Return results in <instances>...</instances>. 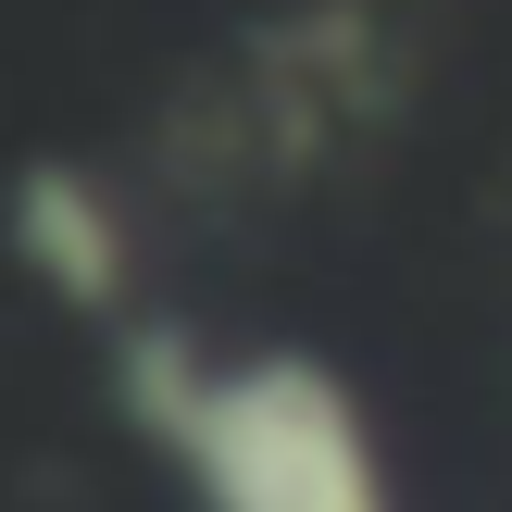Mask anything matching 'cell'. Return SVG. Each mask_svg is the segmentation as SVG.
<instances>
[{
    "label": "cell",
    "mask_w": 512,
    "mask_h": 512,
    "mask_svg": "<svg viewBox=\"0 0 512 512\" xmlns=\"http://www.w3.org/2000/svg\"><path fill=\"white\" fill-rule=\"evenodd\" d=\"M113 413L163 450L188 512H400L388 438L325 350H213L175 313L100 325Z\"/></svg>",
    "instance_id": "obj_1"
},
{
    "label": "cell",
    "mask_w": 512,
    "mask_h": 512,
    "mask_svg": "<svg viewBox=\"0 0 512 512\" xmlns=\"http://www.w3.org/2000/svg\"><path fill=\"white\" fill-rule=\"evenodd\" d=\"M0 238H13L25 288L75 325H125L150 300L138 288V200H125V175L75 163V150H50V163H25L0 188Z\"/></svg>",
    "instance_id": "obj_2"
}]
</instances>
